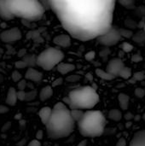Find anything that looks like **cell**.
Masks as SVG:
<instances>
[{"label":"cell","mask_w":145,"mask_h":146,"mask_svg":"<svg viewBox=\"0 0 145 146\" xmlns=\"http://www.w3.org/2000/svg\"><path fill=\"white\" fill-rule=\"evenodd\" d=\"M96 74H97V75L99 78H101V79H103V80H113L114 79L116 78V77H115L114 75H112L111 74H109V72L104 71V70H103V69H101V68H97V69L96 70Z\"/></svg>","instance_id":"d6986e66"},{"label":"cell","mask_w":145,"mask_h":146,"mask_svg":"<svg viewBox=\"0 0 145 146\" xmlns=\"http://www.w3.org/2000/svg\"><path fill=\"white\" fill-rule=\"evenodd\" d=\"M49 138L53 139L68 137L74 130L75 121L71 115V110H53L50 121L45 125Z\"/></svg>","instance_id":"7a4b0ae2"},{"label":"cell","mask_w":145,"mask_h":146,"mask_svg":"<svg viewBox=\"0 0 145 146\" xmlns=\"http://www.w3.org/2000/svg\"><path fill=\"white\" fill-rule=\"evenodd\" d=\"M118 99H119V103H120V106L123 110H126L128 109L129 106V102H130V98L128 95L125 94V93H120L118 96Z\"/></svg>","instance_id":"ac0fdd59"},{"label":"cell","mask_w":145,"mask_h":146,"mask_svg":"<svg viewBox=\"0 0 145 146\" xmlns=\"http://www.w3.org/2000/svg\"><path fill=\"white\" fill-rule=\"evenodd\" d=\"M115 146H126V141L124 138H121Z\"/></svg>","instance_id":"60d3db41"},{"label":"cell","mask_w":145,"mask_h":146,"mask_svg":"<svg viewBox=\"0 0 145 146\" xmlns=\"http://www.w3.org/2000/svg\"><path fill=\"white\" fill-rule=\"evenodd\" d=\"M106 126V119L99 110H88L78 122L79 133L87 138H96L103 135Z\"/></svg>","instance_id":"277c9868"},{"label":"cell","mask_w":145,"mask_h":146,"mask_svg":"<svg viewBox=\"0 0 145 146\" xmlns=\"http://www.w3.org/2000/svg\"><path fill=\"white\" fill-rule=\"evenodd\" d=\"M43 137H44L43 131H42V130H38V131L37 132V133H36V139H38V140H40V139H43Z\"/></svg>","instance_id":"7bdbcfd3"},{"label":"cell","mask_w":145,"mask_h":146,"mask_svg":"<svg viewBox=\"0 0 145 146\" xmlns=\"http://www.w3.org/2000/svg\"><path fill=\"white\" fill-rule=\"evenodd\" d=\"M70 110H91L99 102V95L95 88L87 86L74 89L69 92Z\"/></svg>","instance_id":"5b68a950"},{"label":"cell","mask_w":145,"mask_h":146,"mask_svg":"<svg viewBox=\"0 0 145 146\" xmlns=\"http://www.w3.org/2000/svg\"><path fill=\"white\" fill-rule=\"evenodd\" d=\"M143 118H144V121H145V113H144V115H143Z\"/></svg>","instance_id":"c3c4849f"},{"label":"cell","mask_w":145,"mask_h":146,"mask_svg":"<svg viewBox=\"0 0 145 146\" xmlns=\"http://www.w3.org/2000/svg\"><path fill=\"white\" fill-rule=\"evenodd\" d=\"M53 95V89L52 86H44V88H42V90L39 92V98L42 102L46 101L47 99H49L50 98H51V96Z\"/></svg>","instance_id":"e0dca14e"},{"label":"cell","mask_w":145,"mask_h":146,"mask_svg":"<svg viewBox=\"0 0 145 146\" xmlns=\"http://www.w3.org/2000/svg\"><path fill=\"white\" fill-rule=\"evenodd\" d=\"M18 100L17 98V91L14 87H10L8 91L7 97H6V104L9 106H14L16 104Z\"/></svg>","instance_id":"4fadbf2b"},{"label":"cell","mask_w":145,"mask_h":146,"mask_svg":"<svg viewBox=\"0 0 145 146\" xmlns=\"http://www.w3.org/2000/svg\"><path fill=\"white\" fill-rule=\"evenodd\" d=\"M37 96V91L36 90H32V91H30L28 92H26V99L25 101H32L33 99H35Z\"/></svg>","instance_id":"83f0119b"},{"label":"cell","mask_w":145,"mask_h":146,"mask_svg":"<svg viewBox=\"0 0 145 146\" xmlns=\"http://www.w3.org/2000/svg\"><path fill=\"white\" fill-rule=\"evenodd\" d=\"M26 87V80H21L19 82H17V88L18 91H24Z\"/></svg>","instance_id":"1f68e13d"},{"label":"cell","mask_w":145,"mask_h":146,"mask_svg":"<svg viewBox=\"0 0 145 146\" xmlns=\"http://www.w3.org/2000/svg\"><path fill=\"white\" fill-rule=\"evenodd\" d=\"M122 38V36L120 33V29L112 26L108 32L97 38L100 44L105 46H113L118 44Z\"/></svg>","instance_id":"52a82bcc"},{"label":"cell","mask_w":145,"mask_h":146,"mask_svg":"<svg viewBox=\"0 0 145 146\" xmlns=\"http://www.w3.org/2000/svg\"><path fill=\"white\" fill-rule=\"evenodd\" d=\"M121 48H122V50L123 51H125V52H130V51L132 50L133 46H132V44H131L128 42H124L121 44Z\"/></svg>","instance_id":"f1b7e54d"},{"label":"cell","mask_w":145,"mask_h":146,"mask_svg":"<svg viewBox=\"0 0 145 146\" xmlns=\"http://www.w3.org/2000/svg\"><path fill=\"white\" fill-rule=\"evenodd\" d=\"M52 114V110L50 107H44L38 111V116L44 125H46L50 121Z\"/></svg>","instance_id":"5bb4252c"},{"label":"cell","mask_w":145,"mask_h":146,"mask_svg":"<svg viewBox=\"0 0 145 146\" xmlns=\"http://www.w3.org/2000/svg\"><path fill=\"white\" fill-rule=\"evenodd\" d=\"M25 78L26 80H31L32 82H39L43 79V74L34 68H28L26 72Z\"/></svg>","instance_id":"8fae6325"},{"label":"cell","mask_w":145,"mask_h":146,"mask_svg":"<svg viewBox=\"0 0 145 146\" xmlns=\"http://www.w3.org/2000/svg\"><path fill=\"white\" fill-rule=\"evenodd\" d=\"M57 71L62 74H67L75 69V66L71 63H66V62H61L57 65Z\"/></svg>","instance_id":"2e32d148"},{"label":"cell","mask_w":145,"mask_h":146,"mask_svg":"<svg viewBox=\"0 0 145 146\" xmlns=\"http://www.w3.org/2000/svg\"><path fill=\"white\" fill-rule=\"evenodd\" d=\"M62 82H63V80H62V78H58V79H56V80H54V81H53V83H52V86H58L62 85Z\"/></svg>","instance_id":"ab89813d"},{"label":"cell","mask_w":145,"mask_h":146,"mask_svg":"<svg viewBox=\"0 0 145 146\" xmlns=\"http://www.w3.org/2000/svg\"><path fill=\"white\" fill-rule=\"evenodd\" d=\"M95 55H96V53L94 51H90L85 55V59L87 61H91L95 58Z\"/></svg>","instance_id":"74e56055"},{"label":"cell","mask_w":145,"mask_h":146,"mask_svg":"<svg viewBox=\"0 0 145 146\" xmlns=\"http://www.w3.org/2000/svg\"><path fill=\"white\" fill-rule=\"evenodd\" d=\"M135 95L138 97V98H144L145 96V90L143 88H137L135 90Z\"/></svg>","instance_id":"836d02e7"},{"label":"cell","mask_w":145,"mask_h":146,"mask_svg":"<svg viewBox=\"0 0 145 146\" xmlns=\"http://www.w3.org/2000/svg\"><path fill=\"white\" fill-rule=\"evenodd\" d=\"M64 58V53L58 48L49 47L37 56V65L46 71L57 67Z\"/></svg>","instance_id":"8992f818"},{"label":"cell","mask_w":145,"mask_h":146,"mask_svg":"<svg viewBox=\"0 0 145 146\" xmlns=\"http://www.w3.org/2000/svg\"><path fill=\"white\" fill-rule=\"evenodd\" d=\"M117 2L126 9H132L135 3V0H117Z\"/></svg>","instance_id":"d4e9b609"},{"label":"cell","mask_w":145,"mask_h":146,"mask_svg":"<svg viewBox=\"0 0 145 146\" xmlns=\"http://www.w3.org/2000/svg\"><path fill=\"white\" fill-rule=\"evenodd\" d=\"M144 30L145 31V25H144Z\"/></svg>","instance_id":"681fc988"},{"label":"cell","mask_w":145,"mask_h":146,"mask_svg":"<svg viewBox=\"0 0 145 146\" xmlns=\"http://www.w3.org/2000/svg\"><path fill=\"white\" fill-rule=\"evenodd\" d=\"M27 146H42L41 145V143L39 142L38 139H32V141L29 142V144L27 145Z\"/></svg>","instance_id":"f35d334b"},{"label":"cell","mask_w":145,"mask_h":146,"mask_svg":"<svg viewBox=\"0 0 145 146\" xmlns=\"http://www.w3.org/2000/svg\"><path fill=\"white\" fill-rule=\"evenodd\" d=\"M86 77H87V79H88V80H91L93 79V77H92L91 74H88L86 75Z\"/></svg>","instance_id":"bcb514c9"},{"label":"cell","mask_w":145,"mask_h":146,"mask_svg":"<svg viewBox=\"0 0 145 146\" xmlns=\"http://www.w3.org/2000/svg\"><path fill=\"white\" fill-rule=\"evenodd\" d=\"M53 42L59 47L68 48L71 45V36L68 34H60L54 38Z\"/></svg>","instance_id":"30bf717a"},{"label":"cell","mask_w":145,"mask_h":146,"mask_svg":"<svg viewBox=\"0 0 145 146\" xmlns=\"http://www.w3.org/2000/svg\"><path fill=\"white\" fill-rule=\"evenodd\" d=\"M23 60L26 62L28 68H33L37 65V56L33 55H26L23 57Z\"/></svg>","instance_id":"ffe728a7"},{"label":"cell","mask_w":145,"mask_h":146,"mask_svg":"<svg viewBox=\"0 0 145 146\" xmlns=\"http://www.w3.org/2000/svg\"><path fill=\"white\" fill-rule=\"evenodd\" d=\"M9 108L4 105H0V115L1 114H6L9 112Z\"/></svg>","instance_id":"b9f144b4"},{"label":"cell","mask_w":145,"mask_h":146,"mask_svg":"<svg viewBox=\"0 0 145 146\" xmlns=\"http://www.w3.org/2000/svg\"><path fill=\"white\" fill-rule=\"evenodd\" d=\"M13 15L26 21H38L44 15V6L39 0H5Z\"/></svg>","instance_id":"3957f363"},{"label":"cell","mask_w":145,"mask_h":146,"mask_svg":"<svg viewBox=\"0 0 145 146\" xmlns=\"http://www.w3.org/2000/svg\"><path fill=\"white\" fill-rule=\"evenodd\" d=\"M85 112L83 110H71V115L75 122H79L84 116Z\"/></svg>","instance_id":"603a6c76"},{"label":"cell","mask_w":145,"mask_h":146,"mask_svg":"<svg viewBox=\"0 0 145 146\" xmlns=\"http://www.w3.org/2000/svg\"><path fill=\"white\" fill-rule=\"evenodd\" d=\"M15 68H17V69H23L25 68H28L27 65H26V62L23 59L22 60H20V61H17L15 62Z\"/></svg>","instance_id":"4dcf8cb0"},{"label":"cell","mask_w":145,"mask_h":146,"mask_svg":"<svg viewBox=\"0 0 145 146\" xmlns=\"http://www.w3.org/2000/svg\"><path fill=\"white\" fill-rule=\"evenodd\" d=\"M77 146H87V142H86V140H83Z\"/></svg>","instance_id":"f6af8a7d"},{"label":"cell","mask_w":145,"mask_h":146,"mask_svg":"<svg viewBox=\"0 0 145 146\" xmlns=\"http://www.w3.org/2000/svg\"><path fill=\"white\" fill-rule=\"evenodd\" d=\"M109 118L114 121H120L122 118V113L118 110H111L109 112Z\"/></svg>","instance_id":"44dd1931"},{"label":"cell","mask_w":145,"mask_h":146,"mask_svg":"<svg viewBox=\"0 0 145 146\" xmlns=\"http://www.w3.org/2000/svg\"><path fill=\"white\" fill-rule=\"evenodd\" d=\"M120 29V33L121 34L122 37H125L126 38H132L133 37V33L131 30H128V29H123V28H119Z\"/></svg>","instance_id":"484cf974"},{"label":"cell","mask_w":145,"mask_h":146,"mask_svg":"<svg viewBox=\"0 0 145 146\" xmlns=\"http://www.w3.org/2000/svg\"><path fill=\"white\" fill-rule=\"evenodd\" d=\"M132 39L138 43V44H145V31H139L136 34L133 35Z\"/></svg>","instance_id":"7402d4cb"},{"label":"cell","mask_w":145,"mask_h":146,"mask_svg":"<svg viewBox=\"0 0 145 146\" xmlns=\"http://www.w3.org/2000/svg\"><path fill=\"white\" fill-rule=\"evenodd\" d=\"M65 109H68V108L67 104H65L63 102H58L53 107V110H65Z\"/></svg>","instance_id":"d6a6232c"},{"label":"cell","mask_w":145,"mask_h":146,"mask_svg":"<svg viewBox=\"0 0 145 146\" xmlns=\"http://www.w3.org/2000/svg\"><path fill=\"white\" fill-rule=\"evenodd\" d=\"M17 98L20 101H25L26 99V92L25 91H17Z\"/></svg>","instance_id":"e575fe53"},{"label":"cell","mask_w":145,"mask_h":146,"mask_svg":"<svg viewBox=\"0 0 145 146\" xmlns=\"http://www.w3.org/2000/svg\"><path fill=\"white\" fill-rule=\"evenodd\" d=\"M124 67V62L121 58H114L109 62L106 68V71L114 75L115 77H117L120 75V73L121 72Z\"/></svg>","instance_id":"9c48e42d"},{"label":"cell","mask_w":145,"mask_h":146,"mask_svg":"<svg viewBox=\"0 0 145 146\" xmlns=\"http://www.w3.org/2000/svg\"><path fill=\"white\" fill-rule=\"evenodd\" d=\"M63 28L80 41L97 38L113 26L117 0H47Z\"/></svg>","instance_id":"6da1fadb"},{"label":"cell","mask_w":145,"mask_h":146,"mask_svg":"<svg viewBox=\"0 0 145 146\" xmlns=\"http://www.w3.org/2000/svg\"><path fill=\"white\" fill-rule=\"evenodd\" d=\"M11 79L14 82H19L21 80H22V75L20 72H18L17 70H15L12 72L11 74Z\"/></svg>","instance_id":"4316f807"},{"label":"cell","mask_w":145,"mask_h":146,"mask_svg":"<svg viewBox=\"0 0 145 146\" xmlns=\"http://www.w3.org/2000/svg\"><path fill=\"white\" fill-rule=\"evenodd\" d=\"M130 146H145V130L139 131L134 134Z\"/></svg>","instance_id":"7c38bea8"},{"label":"cell","mask_w":145,"mask_h":146,"mask_svg":"<svg viewBox=\"0 0 145 146\" xmlns=\"http://www.w3.org/2000/svg\"><path fill=\"white\" fill-rule=\"evenodd\" d=\"M124 117H125V119L126 121H131V120H132L134 118V115L132 113H126Z\"/></svg>","instance_id":"ee69618b"},{"label":"cell","mask_w":145,"mask_h":146,"mask_svg":"<svg viewBox=\"0 0 145 146\" xmlns=\"http://www.w3.org/2000/svg\"><path fill=\"white\" fill-rule=\"evenodd\" d=\"M80 77L79 75H70L69 77L67 78V80L69 82H76L78 80H79Z\"/></svg>","instance_id":"8d00e7d4"},{"label":"cell","mask_w":145,"mask_h":146,"mask_svg":"<svg viewBox=\"0 0 145 146\" xmlns=\"http://www.w3.org/2000/svg\"><path fill=\"white\" fill-rule=\"evenodd\" d=\"M21 116H22V115H21V114H19V115H16L15 116V119H18V120H21Z\"/></svg>","instance_id":"7dc6e473"},{"label":"cell","mask_w":145,"mask_h":146,"mask_svg":"<svg viewBox=\"0 0 145 146\" xmlns=\"http://www.w3.org/2000/svg\"><path fill=\"white\" fill-rule=\"evenodd\" d=\"M133 78L137 80V81H142L145 79V73L141 71V72H137L133 74Z\"/></svg>","instance_id":"f546056e"},{"label":"cell","mask_w":145,"mask_h":146,"mask_svg":"<svg viewBox=\"0 0 145 146\" xmlns=\"http://www.w3.org/2000/svg\"><path fill=\"white\" fill-rule=\"evenodd\" d=\"M0 17L5 21H9L11 19H14L13 15L10 14V12L7 8L5 0H0Z\"/></svg>","instance_id":"9a60e30c"},{"label":"cell","mask_w":145,"mask_h":146,"mask_svg":"<svg viewBox=\"0 0 145 146\" xmlns=\"http://www.w3.org/2000/svg\"><path fill=\"white\" fill-rule=\"evenodd\" d=\"M120 77L126 79V80H129L132 77V69L128 67H124L123 69L121 70V72L120 73Z\"/></svg>","instance_id":"cb8c5ba5"},{"label":"cell","mask_w":145,"mask_h":146,"mask_svg":"<svg viewBox=\"0 0 145 146\" xmlns=\"http://www.w3.org/2000/svg\"><path fill=\"white\" fill-rule=\"evenodd\" d=\"M22 38V33L18 27L4 30L0 33V39L5 44H14Z\"/></svg>","instance_id":"ba28073f"},{"label":"cell","mask_w":145,"mask_h":146,"mask_svg":"<svg viewBox=\"0 0 145 146\" xmlns=\"http://www.w3.org/2000/svg\"><path fill=\"white\" fill-rule=\"evenodd\" d=\"M143 56H141V55H139V54H135V55H133V56L132 57V62H141V61H143Z\"/></svg>","instance_id":"d590c367"}]
</instances>
